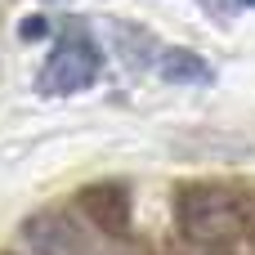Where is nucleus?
Returning a JSON list of instances; mask_svg holds the SVG:
<instances>
[{
    "mask_svg": "<svg viewBox=\"0 0 255 255\" xmlns=\"http://www.w3.org/2000/svg\"><path fill=\"white\" fill-rule=\"evenodd\" d=\"M251 224V193L215 179L184 184L175 193V229L193 247H215V242H238L247 238Z\"/></svg>",
    "mask_w": 255,
    "mask_h": 255,
    "instance_id": "obj_1",
    "label": "nucleus"
},
{
    "mask_svg": "<svg viewBox=\"0 0 255 255\" xmlns=\"http://www.w3.org/2000/svg\"><path fill=\"white\" fill-rule=\"evenodd\" d=\"M99 72H103V49H99L85 31H67V36L49 49V58L40 63L36 90H40V94H54V99L81 94V90H90V85L99 81Z\"/></svg>",
    "mask_w": 255,
    "mask_h": 255,
    "instance_id": "obj_2",
    "label": "nucleus"
},
{
    "mask_svg": "<svg viewBox=\"0 0 255 255\" xmlns=\"http://www.w3.org/2000/svg\"><path fill=\"white\" fill-rule=\"evenodd\" d=\"M22 242L31 247V255H85V229L72 211L63 206H40L22 220Z\"/></svg>",
    "mask_w": 255,
    "mask_h": 255,
    "instance_id": "obj_3",
    "label": "nucleus"
},
{
    "mask_svg": "<svg viewBox=\"0 0 255 255\" xmlns=\"http://www.w3.org/2000/svg\"><path fill=\"white\" fill-rule=\"evenodd\" d=\"M76 206H81V215L99 233H108V238L130 233V188L121 179H94V184H85L76 193Z\"/></svg>",
    "mask_w": 255,
    "mask_h": 255,
    "instance_id": "obj_4",
    "label": "nucleus"
},
{
    "mask_svg": "<svg viewBox=\"0 0 255 255\" xmlns=\"http://www.w3.org/2000/svg\"><path fill=\"white\" fill-rule=\"evenodd\" d=\"M152 63H157V76L166 85H211L215 81V67L193 49H161Z\"/></svg>",
    "mask_w": 255,
    "mask_h": 255,
    "instance_id": "obj_5",
    "label": "nucleus"
},
{
    "mask_svg": "<svg viewBox=\"0 0 255 255\" xmlns=\"http://www.w3.org/2000/svg\"><path fill=\"white\" fill-rule=\"evenodd\" d=\"M197 4H202L215 22H229V18L238 13V0H197Z\"/></svg>",
    "mask_w": 255,
    "mask_h": 255,
    "instance_id": "obj_6",
    "label": "nucleus"
},
{
    "mask_svg": "<svg viewBox=\"0 0 255 255\" xmlns=\"http://www.w3.org/2000/svg\"><path fill=\"white\" fill-rule=\"evenodd\" d=\"M202 255H238L233 242H215V247H202Z\"/></svg>",
    "mask_w": 255,
    "mask_h": 255,
    "instance_id": "obj_7",
    "label": "nucleus"
},
{
    "mask_svg": "<svg viewBox=\"0 0 255 255\" xmlns=\"http://www.w3.org/2000/svg\"><path fill=\"white\" fill-rule=\"evenodd\" d=\"M40 31H49V22H40V18H36V22H27V27H22V36H40Z\"/></svg>",
    "mask_w": 255,
    "mask_h": 255,
    "instance_id": "obj_8",
    "label": "nucleus"
},
{
    "mask_svg": "<svg viewBox=\"0 0 255 255\" xmlns=\"http://www.w3.org/2000/svg\"><path fill=\"white\" fill-rule=\"evenodd\" d=\"M238 4H251V9H255V0H238Z\"/></svg>",
    "mask_w": 255,
    "mask_h": 255,
    "instance_id": "obj_9",
    "label": "nucleus"
},
{
    "mask_svg": "<svg viewBox=\"0 0 255 255\" xmlns=\"http://www.w3.org/2000/svg\"><path fill=\"white\" fill-rule=\"evenodd\" d=\"M4 255H9V251H4Z\"/></svg>",
    "mask_w": 255,
    "mask_h": 255,
    "instance_id": "obj_10",
    "label": "nucleus"
}]
</instances>
